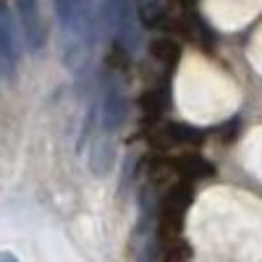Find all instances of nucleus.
Here are the masks:
<instances>
[{
	"instance_id": "obj_1",
	"label": "nucleus",
	"mask_w": 262,
	"mask_h": 262,
	"mask_svg": "<svg viewBox=\"0 0 262 262\" xmlns=\"http://www.w3.org/2000/svg\"><path fill=\"white\" fill-rule=\"evenodd\" d=\"M176 95L181 113L196 123L221 121L231 116L238 105V90L233 81L196 55L184 60L176 81Z\"/></svg>"
},
{
	"instance_id": "obj_2",
	"label": "nucleus",
	"mask_w": 262,
	"mask_h": 262,
	"mask_svg": "<svg viewBox=\"0 0 262 262\" xmlns=\"http://www.w3.org/2000/svg\"><path fill=\"white\" fill-rule=\"evenodd\" d=\"M205 8L221 29H238L262 11V0H205Z\"/></svg>"
},
{
	"instance_id": "obj_3",
	"label": "nucleus",
	"mask_w": 262,
	"mask_h": 262,
	"mask_svg": "<svg viewBox=\"0 0 262 262\" xmlns=\"http://www.w3.org/2000/svg\"><path fill=\"white\" fill-rule=\"evenodd\" d=\"M181 189L165 196L163 202V215H160V236L170 244V238L181 231V217H184V205H181Z\"/></svg>"
},
{
	"instance_id": "obj_4",
	"label": "nucleus",
	"mask_w": 262,
	"mask_h": 262,
	"mask_svg": "<svg viewBox=\"0 0 262 262\" xmlns=\"http://www.w3.org/2000/svg\"><path fill=\"white\" fill-rule=\"evenodd\" d=\"M242 160H244V168L249 173L262 181V126L254 128L252 134L244 139V147H242Z\"/></svg>"
},
{
	"instance_id": "obj_5",
	"label": "nucleus",
	"mask_w": 262,
	"mask_h": 262,
	"mask_svg": "<svg viewBox=\"0 0 262 262\" xmlns=\"http://www.w3.org/2000/svg\"><path fill=\"white\" fill-rule=\"evenodd\" d=\"M16 60V32L6 11H0V63Z\"/></svg>"
},
{
	"instance_id": "obj_6",
	"label": "nucleus",
	"mask_w": 262,
	"mask_h": 262,
	"mask_svg": "<svg viewBox=\"0 0 262 262\" xmlns=\"http://www.w3.org/2000/svg\"><path fill=\"white\" fill-rule=\"evenodd\" d=\"M37 3L34 0H18V16H21V24H24V32L32 37V45H34V37L45 32V27H42V21H39V13H37Z\"/></svg>"
},
{
	"instance_id": "obj_7",
	"label": "nucleus",
	"mask_w": 262,
	"mask_h": 262,
	"mask_svg": "<svg viewBox=\"0 0 262 262\" xmlns=\"http://www.w3.org/2000/svg\"><path fill=\"white\" fill-rule=\"evenodd\" d=\"M249 60H252V66L262 74V29L254 34V39H252V45H249Z\"/></svg>"
},
{
	"instance_id": "obj_8",
	"label": "nucleus",
	"mask_w": 262,
	"mask_h": 262,
	"mask_svg": "<svg viewBox=\"0 0 262 262\" xmlns=\"http://www.w3.org/2000/svg\"><path fill=\"white\" fill-rule=\"evenodd\" d=\"M0 262H16L11 254H0Z\"/></svg>"
}]
</instances>
